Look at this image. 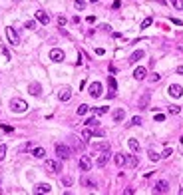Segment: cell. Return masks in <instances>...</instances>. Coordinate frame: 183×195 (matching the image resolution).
I'll return each mask as SVG.
<instances>
[{
	"label": "cell",
	"instance_id": "obj_9",
	"mask_svg": "<svg viewBox=\"0 0 183 195\" xmlns=\"http://www.w3.org/2000/svg\"><path fill=\"white\" fill-rule=\"evenodd\" d=\"M181 94H183L181 86H177V84H171V86H169V96L171 97H181Z\"/></svg>",
	"mask_w": 183,
	"mask_h": 195
},
{
	"label": "cell",
	"instance_id": "obj_18",
	"mask_svg": "<svg viewBox=\"0 0 183 195\" xmlns=\"http://www.w3.org/2000/svg\"><path fill=\"white\" fill-rule=\"evenodd\" d=\"M153 191L155 193H165L167 191V183H165V181H157L155 187H153Z\"/></svg>",
	"mask_w": 183,
	"mask_h": 195
},
{
	"label": "cell",
	"instance_id": "obj_10",
	"mask_svg": "<svg viewBox=\"0 0 183 195\" xmlns=\"http://www.w3.org/2000/svg\"><path fill=\"white\" fill-rule=\"evenodd\" d=\"M50 191H52V185L50 183H38L34 187V193H50Z\"/></svg>",
	"mask_w": 183,
	"mask_h": 195
},
{
	"label": "cell",
	"instance_id": "obj_22",
	"mask_svg": "<svg viewBox=\"0 0 183 195\" xmlns=\"http://www.w3.org/2000/svg\"><path fill=\"white\" fill-rule=\"evenodd\" d=\"M113 161H116V165H117V167H121V165L125 163V155H123V153H117L116 157H113Z\"/></svg>",
	"mask_w": 183,
	"mask_h": 195
},
{
	"label": "cell",
	"instance_id": "obj_33",
	"mask_svg": "<svg viewBox=\"0 0 183 195\" xmlns=\"http://www.w3.org/2000/svg\"><path fill=\"white\" fill-rule=\"evenodd\" d=\"M131 125H141V117H139V116L131 117Z\"/></svg>",
	"mask_w": 183,
	"mask_h": 195
},
{
	"label": "cell",
	"instance_id": "obj_17",
	"mask_svg": "<svg viewBox=\"0 0 183 195\" xmlns=\"http://www.w3.org/2000/svg\"><path fill=\"white\" fill-rule=\"evenodd\" d=\"M123 117H125V112H123V108H117L116 112H113V121H116V124H120Z\"/></svg>",
	"mask_w": 183,
	"mask_h": 195
},
{
	"label": "cell",
	"instance_id": "obj_2",
	"mask_svg": "<svg viewBox=\"0 0 183 195\" xmlns=\"http://www.w3.org/2000/svg\"><path fill=\"white\" fill-rule=\"evenodd\" d=\"M56 153L60 159H68L72 155V149L68 145H64V143H56Z\"/></svg>",
	"mask_w": 183,
	"mask_h": 195
},
{
	"label": "cell",
	"instance_id": "obj_21",
	"mask_svg": "<svg viewBox=\"0 0 183 195\" xmlns=\"http://www.w3.org/2000/svg\"><path fill=\"white\" fill-rule=\"evenodd\" d=\"M147 101H149V92H145V94L141 96V100H139V108H147Z\"/></svg>",
	"mask_w": 183,
	"mask_h": 195
},
{
	"label": "cell",
	"instance_id": "obj_23",
	"mask_svg": "<svg viewBox=\"0 0 183 195\" xmlns=\"http://www.w3.org/2000/svg\"><path fill=\"white\" fill-rule=\"evenodd\" d=\"M88 112H90V105L82 104V105H80V108H78V112H76V113H78V116H86Z\"/></svg>",
	"mask_w": 183,
	"mask_h": 195
},
{
	"label": "cell",
	"instance_id": "obj_7",
	"mask_svg": "<svg viewBox=\"0 0 183 195\" xmlns=\"http://www.w3.org/2000/svg\"><path fill=\"white\" fill-rule=\"evenodd\" d=\"M80 169H82V171H90L92 169V161H90L88 155H82V157H80Z\"/></svg>",
	"mask_w": 183,
	"mask_h": 195
},
{
	"label": "cell",
	"instance_id": "obj_6",
	"mask_svg": "<svg viewBox=\"0 0 183 195\" xmlns=\"http://www.w3.org/2000/svg\"><path fill=\"white\" fill-rule=\"evenodd\" d=\"M101 92H104V88H101L100 82H93L92 86H90V96H92V97H100Z\"/></svg>",
	"mask_w": 183,
	"mask_h": 195
},
{
	"label": "cell",
	"instance_id": "obj_34",
	"mask_svg": "<svg viewBox=\"0 0 183 195\" xmlns=\"http://www.w3.org/2000/svg\"><path fill=\"white\" fill-rule=\"evenodd\" d=\"M62 185L70 187V185H72V177H62Z\"/></svg>",
	"mask_w": 183,
	"mask_h": 195
},
{
	"label": "cell",
	"instance_id": "obj_45",
	"mask_svg": "<svg viewBox=\"0 0 183 195\" xmlns=\"http://www.w3.org/2000/svg\"><path fill=\"white\" fill-rule=\"evenodd\" d=\"M0 50H2V54H4V56H6V58H10V54H8V50L4 48V46H2V48H0Z\"/></svg>",
	"mask_w": 183,
	"mask_h": 195
},
{
	"label": "cell",
	"instance_id": "obj_25",
	"mask_svg": "<svg viewBox=\"0 0 183 195\" xmlns=\"http://www.w3.org/2000/svg\"><path fill=\"white\" fill-rule=\"evenodd\" d=\"M82 185H84V187H96V181L88 179V177H82Z\"/></svg>",
	"mask_w": 183,
	"mask_h": 195
},
{
	"label": "cell",
	"instance_id": "obj_14",
	"mask_svg": "<svg viewBox=\"0 0 183 195\" xmlns=\"http://www.w3.org/2000/svg\"><path fill=\"white\" fill-rule=\"evenodd\" d=\"M92 147L96 151H109V143L108 141H97V143H93Z\"/></svg>",
	"mask_w": 183,
	"mask_h": 195
},
{
	"label": "cell",
	"instance_id": "obj_5",
	"mask_svg": "<svg viewBox=\"0 0 183 195\" xmlns=\"http://www.w3.org/2000/svg\"><path fill=\"white\" fill-rule=\"evenodd\" d=\"M6 36H8V40H10V44H12V46H16V44L20 42L18 34L14 32V28H12V26H6Z\"/></svg>",
	"mask_w": 183,
	"mask_h": 195
},
{
	"label": "cell",
	"instance_id": "obj_41",
	"mask_svg": "<svg viewBox=\"0 0 183 195\" xmlns=\"http://www.w3.org/2000/svg\"><path fill=\"white\" fill-rule=\"evenodd\" d=\"M159 78H161L159 74H151V76H149V80H151V82H157V80H159Z\"/></svg>",
	"mask_w": 183,
	"mask_h": 195
},
{
	"label": "cell",
	"instance_id": "obj_26",
	"mask_svg": "<svg viewBox=\"0 0 183 195\" xmlns=\"http://www.w3.org/2000/svg\"><path fill=\"white\" fill-rule=\"evenodd\" d=\"M30 149H32V141H26L24 145H20V147H18L20 153H24V151H30Z\"/></svg>",
	"mask_w": 183,
	"mask_h": 195
},
{
	"label": "cell",
	"instance_id": "obj_1",
	"mask_svg": "<svg viewBox=\"0 0 183 195\" xmlns=\"http://www.w3.org/2000/svg\"><path fill=\"white\" fill-rule=\"evenodd\" d=\"M10 108H12V112H14V113H24L28 109V104L24 100H18V97H16V100L10 101Z\"/></svg>",
	"mask_w": 183,
	"mask_h": 195
},
{
	"label": "cell",
	"instance_id": "obj_39",
	"mask_svg": "<svg viewBox=\"0 0 183 195\" xmlns=\"http://www.w3.org/2000/svg\"><path fill=\"white\" fill-rule=\"evenodd\" d=\"M4 155H6V145H0V161L4 159Z\"/></svg>",
	"mask_w": 183,
	"mask_h": 195
},
{
	"label": "cell",
	"instance_id": "obj_8",
	"mask_svg": "<svg viewBox=\"0 0 183 195\" xmlns=\"http://www.w3.org/2000/svg\"><path fill=\"white\" fill-rule=\"evenodd\" d=\"M50 60H52V62H62L64 60V52L60 48H54L52 52H50Z\"/></svg>",
	"mask_w": 183,
	"mask_h": 195
},
{
	"label": "cell",
	"instance_id": "obj_47",
	"mask_svg": "<svg viewBox=\"0 0 183 195\" xmlns=\"http://www.w3.org/2000/svg\"><path fill=\"white\" fill-rule=\"evenodd\" d=\"M2 129H4V131H8V133L12 131V128H10V125H4V124H2Z\"/></svg>",
	"mask_w": 183,
	"mask_h": 195
},
{
	"label": "cell",
	"instance_id": "obj_43",
	"mask_svg": "<svg viewBox=\"0 0 183 195\" xmlns=\"http://www.w3.org/2000/svg\"><path fill=\"white\" fill-rule=\"evenodd\" d=\"M58 24H60V26H64V24H66V18H64V16H60V18H58Z\"/></svg>",
	"mask_w": 183,
	"mask_h": 195
},
{
	"label": "cell",
	"instance_id": "obj_4",
	"mask_svg": "<svg viewBox=\"0 0 183 195\" xmlns=\"http://www.w3.org/2000/svg\"><path fill=\"white\" fill-rule=\"evenodd\" d=\"M108 86H109V92H108V97L112 100V97H116V90H117V82L113 76H109L108 78Z\"/></svg>",
	"mask_w": 183,
	"mask_h": 195
},
{
	"label": "cell",
	"instance_id": "obj_44",
	"mask_svg": "<svg viewBox=\"0 0 183 195\" xmlns=\"http://www.w3.org/2000/svg\"><path fill=\"white\" fill-rule=\"evenodd\" d=\"M112 6H113V8H116V10H117V8H120V6H121V2H120V0H116V2H113V4H112Z\"/></svg>",
	"mask_w": 183,
	"mask_h": 195
},
{
	"label": "cell",
	"instance_id": "obj_46",
	"mask_svg": "<svg viewBox=\"0 0 183 195\" xmlns=\"http://www.w3.org/2000/svg\"><path fill=\"white\" fill-rule=\"evenodd\" d=\"M123 193H125V195H131V193H133V189H131V187H127V189H123Z\"/></svg>",
	"mask_w": 183,
	"mask_h": 195
},
{
	"label": "cell",
	"instance_id": "obj_19",
	"mask_svg": "<svg viewBox=\"0 0 183 195\" xmlns=\"http://www.w3.org/2000/svg\"><path fill=\"white\" fill-rule=\"evenodd\" d=\"M108 159H109V153H108V151H104V155H100V157H97L96 165H97V167H104V165L108 163Z\"/></svg>",
	"mask_w": 183,
	"mask_h": 195
},
{
	"label": "cell",
	"instance_id": "obj_29",
	"mask_svg": "<svg viewBox=\"0 0 183 195\" xmlns=\"http://www.w3.org/2000/svg\"><path fill=\"white\" fill-rule=\"evenodd\" d=\"M125 161L129 163V167H135V165H137V157H135V155H129V157H127Z\"/></svg>",
	"mask_w": 183,
	"mask_h": 195
},
{
	"label": "cell",
	"instance_id": "obj_11",
	"mask_svg": "<svg viewBox=\"0 0 183 195\" xmlns=\"http://www.w3.org/2000/svg\"><path fill=\"white\" fill-rule=\"evenodd\" d=\"M145 76H147V70H145V68H141V66L135 68V72H133V78H135V80H139V82H141V80H145Z\"/></svg>",
	"mask_w": 183,
	"mask_h": 195
},
{
	"label": "cell",
	"instance_id": "obj_31",
	"mask_svg": "<svg viewBox=\"0 0 183 195\" xmlns=\"http://www.w3.org/2000/svg\"><path fill=\"white\" fill-rule=\"evenodd\" d=\"M171 4L177 8V10H183V0H171Z\"/></svg>",
	"mask_w": 183,
	"mask_h": 195
},
{
	"label": "cell",
	"instance_id": "obj_16",
	"mask_svg": "<svg viewBox=\"0 0 183 195\" xmlns=\"http://www.w3.org/2000/svg\"><path fill=\"white\" fill-rule=\"evenodd\" d=\"M28 92H30L32 96H40V92H42V88H40V84H36V82H32L30 86H28Z\"/></svg>",
	"mask_w": 183,
	"mask_h": 195
},
{
	"label": "cell",
	"instance_id": "obj_42",
	"mask_svg": "<svg viewBox=\"0 0 183 195\" xmlns=\"http://www.w3.org/2000/svg\"><path fill=\"white\" fill-rule=\"evenodd\" d=\"M163 120H165L163 113H157V116H155V121H163Z\"/></svg>",
	"mask_w": 183,
	"mask_h": 195
},
{
	"label": "cell",
	"instance_id": "obj_15",
	"mask_svg": "<svg viewBox=\"0 0 183 195\" xmlns=\"http://www.w3.org/2000/svg\"><path fill=\"white\" fill-rule=\"evenodd\" d=\"M143 56H145V52H143V50H135V52H133V54H131V56H129V64H133V62L141 60Z\"/></svg>",
	"mask_w": 183,
	"mask_h": 195
},
{
	"label": "cell",
	"instance_id": "obj_3",
	"mask_svg": "<svg viewBox=\"0 0 183 195\" xmlns=\"http://www.w3.org/2000/svg\"><path fill=\"white\" fill-rule=\"evenodd\" d=\"M46 169L50 173H60L62 171V161H56V159H48L46 161Z\"/></svg>",
	"mask_w": 183,
	"mask_h": 195
},
{
	"label": "cell",
	"instance_id": "obj_49",
	"mask_svg": "<svg viewBox=\"0 0 183 195\" xmlns=\"http://www.w3.org/2000/svg\"><path fill=\"white\" fill-rule=\"evenodd\" d=\"M92 2H100V0H92Z\"/></svg>",
	"mask_w": 183,
	"mask_h": 195
},
{
	"label": "cell",
	"instance_id": "obj_20",
	"mask_svg": "<svg viewBox=\"0 0 183 195\" xmlns=\"http://www.w3.org/2000/svg\"><path fill=\"white\" fill-rule=\"evenodd\" d=\"M32 155H34V157H38V159H42V157L46 155L44 147H34V149H32Z\"/></svg>",
	"mask_w": 183,
	"mask_h": 195
},
{
	"label": "cell",
	"instance_id": "obj_36",
	"mask_svg": "<svg viewBox=\"0 0 183 195\" xmlns=\"http://www.w3.org/2000/svg\"><path fill=\"white\" fill-rule=\"evenodd\" d=\"M159 157H161V155H157L155 151H149V159H151V161H157Z\"/></svg>",
	"mask_w": 183,
	"mask_h": 195
},
{
	"label": "cell",
	"instance_id": "obj_37",
	"mask_svg": "<svg viewBox=\"0 0 183 195\" xmlns=\"http://www.w3.org/2000/svg\"><path fill=\"white\" fill-rule=\"evenodd\" d=\"M151 22H153L151 18H145V20L141 22V28H147V26H151Z\"/></svg>",
	"mask_w": 183,
	"mask_h": 195
},
{
	"label": "cell",
	"instance_id": "obj_38",
	"mask_svg": "<svg viewBox=\"0 0 183 195\" xmlns=\"http://www.w3.org/2000/svg\"><path fill=\"white\" fill-rule=\"evenodd\" d=\"M171 147H165V151H163V153H161V157H169V155H171Z\"/></svg>",
	"mask_w": 183,
	"mask_h": 195
},
{
	"label": "cell",
	"instance_id": "obj_28",
	"mask_svg": "<svg viewBox=\"0 0 183 195\" xmlns=\"http://www.w3.org/2000/svg\"><path fill=\"white\" fill-rule=\"evenodd\" d=\"M97 124H100V121H97L96 117H90V120L86 121V125H88V128H97Z\"/></svg>",
	"mask_w": 183,
	"mask_h": 195
},
{
	"label": "cell",
	"instance_id": "obj_48",
	"mask_svg": "<svg viewBox=\"0 0 183 195\" xmlns=\"http://www.w3.org/2000/svg\"><path fill=\"white\" fill-rule=\"evenodd\" d=\"M177 74H183V66H179V68H177Z\"/></svg>",
	"mask_w": 183,
	"mask_h": 195
},
{
	"label": "cell",
	"instance_id": "obj_32",
	"mask_svg": "<svg viewBox=\"0 0 183 195\" xmlns=\"http://www.w3.org/2000/svg\"><path fill=\"white\" fill-rule=\"evenodd\" d=\"M76 8H78V10H84V8H86V0H76Z\"/></svg>",
	"mask_w": 183,
	"mask_h": 195
},
{
	"label": "cell",
	"instance_id": "obj_24",
	"mask_svg": "<svg viewBox=\"0 0 183 195\" xmlns=\"http://www.w3.org/2000/svg\"><path fill=\"white\" fill-rule=\"evenodd\" d=\"M127 145H129V149H131V151H139V143H137V139H129V141H127Z\"/></svg>",
	"mask_w": 183,
	"mask_h": 195
},
{
	"label": "cell",
	"instance_id": "obj_50",
	"mask_svg": "<svg viewBox=\"0 0 183 195\" xmlns=\"http://www.w3.org/2000/svg\"><path fill=\"white\" fill-rule=\"evenodd\" d=\"M181 143H183V137H181Z\"/></svg>",
	"mask_w": 183,
	"mask_h": 195
},
{
	"label": "cell",
	"instance_id": "obj_40",
	"mask_svg": "<svg viewBox=\"0 0 183 195\" xmlns=\"http://www.w3.org/2000/svg\"><path fill=\"white\" fill-rule=\"evenodd\" d=\"M169 113H179V108L177 105H169Z\"/></svg>",
	"mask_w": 183,
	"mask_h": 195
},
{
	"label": "cell",
	"instance_id": "obj_12",
	"mask_svg": "<svg viewBox=\"0 0 183 195\" xmlns=\"http://www.w3.org/2000/svg\"><path fill=\"white\" fill-rule=\"evenodd\" d=\"M58 97H60L62 101H68L72 97V90H70V88H62V90L58 92Z\"/></svg>",
	"mask_w": 183,
	"mask_h": 195
},
{
	"label": "cell",
	"instance_id": "obj_13",
	"mask_svg": "<svg viewBox=\"0 0 183 195\" xmlns=\"http://www.w3.org/2000/svg\"><path fill=\"white\" fill-rule=\"evenodd\" d=\"M36 20H38V22H42V24H48L50 22V16L46 14L44 10H38L36 12Z\"/></svg>",
	"mask_w": 183,
	"mask_h": 195
},
{
	"label": "cell",
	"instance_id": "obj_27",
	"mask_svg": "<svg viewBox=\"0 0 183 195\" xmlns=\"http://www.w3.org/2000/svg\"><path fill=\"white\" fill-rule=\"evenodd\" d=\"M92 135H93V131H92V128H86V129L82 131V137H84V139H90Z\"/></svg>",
	"mask_w": 183,
	"mask_h": 195
},
{
	"label": "cell",
	"instance_id": "obj_35",
	"mask_svg": "<svg viewBox=\"0 0 183 195\" xmlns=\"http://www.w3.org/2000/svg\"><path fill=\"white\" fill-rule=\"evenodd\" d=\"M26 28H28V30H34V28H36V22H34V20H28V22H26Z\"/></svg>",
	"mask_w": 183,
	"mask_h": 195
},
{
	"label": "cell",
	"instance_id": "obj_30",
	"mask_svg": "<svg viewBox=\"0 0 183 195\" xmlns=\"http://www.w3.org/2000/svg\"><path fill=\"white\" fill-rule=\"evenodd\" d=\"M96 113H97V116H104V113H108V105H101V108H96Z\"/></svg>",
	"mask_w": 183,
	"mask_h": 195
}]
</instances>
